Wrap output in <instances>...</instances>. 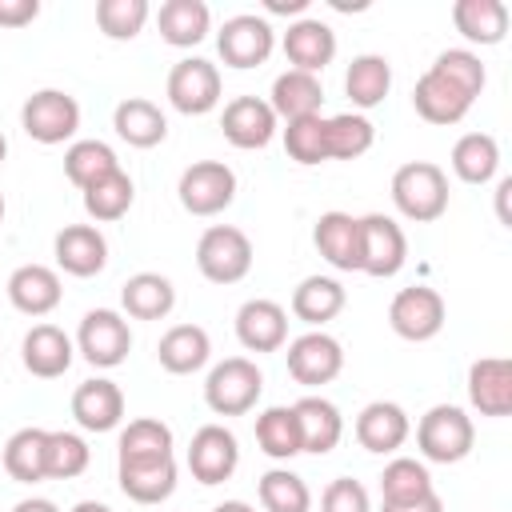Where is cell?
Here are the masks:
<instances>
[{"instance_id":"f5cc1de1","label":"cell","mask_w":512,"mask_h":512,"mask_svg":"<svg viewBox=\"0 0 512 512\" xmlns=\"http://www.w3.org/2000/svg\"><path fill=\"white\" fill-rule=\"evenodd\" d=\"M508 192H512V176H504L496 184V216H500V224H512V216H508Z\"/></svg>"},{"instance_id":"4dcf8cb0","label":"cell","mask_w":512,"mask_h":512,"mask_svg":"<svg viewBox=\"0 0 512 512\" xmlns=\"http://www.w3.org/2000/svg\"><path fill=\"white\" fill-rule=\"evenodd\" d=\"M156 28L164 36V44L172 48H192L208 36L212 28V12L204 0H164L156 12Z\"/></svg>"},{"instance_id":"6f0895ef","label":"cell","mask_w":512,"mask_h":512,"mask_svg":"<svg viewBox=\"0 0 512 512\" xmlns=\"http://www.w3.org/2000/svg\"><path fill=\"white\" fill-rule=\"evenodd\" d=\"M4 156H8V140H4V132H0V164H4Z\"/></svg>"},{"instance_id":"44dd1931","label":"cell","mask_w":512,"mask_h":512,"mask_svg":"<svg viewBox=\"0 0 512 512\" xmlns=\"http://www.w3.org/2000/svg\"><path fill=\"white\" fill-rule=\"evenodd\" d=\"M468 400L480 416H508L512 412V360L480 356L468 368Z\"/></svg>"},{"instance_id":"3957f363","label":"cell","mask_w":512,"mask_h":512,"mask_svg":"<svg viewBox=\"0 0 512 512\" xmlns=\"http://www.w3.org/2000/svg\"><path fill=\"white\" fill-rule=\"evenodd\" d=\"M260 392H264V372L248 356L220 360L208 372V380H204V404L216 416H244V412H252Z\"/></svg>"},{"instance_id":"e575fe53","label":"cell","mask_w":512,"mask_h":512,"mask_svg":"<svg viewBox=\"0 0 512 512\" xmlns=\"http://www.w3.org/2000/svg\"><path fill=\"white\" fill-rule=\"evenodd\" d=\"M500 168V144L488 132H464L452 144V172L464 184H488Z\"/></svg>"},{"instance_id":"bcb514c9","label":"cell","mask_w":512,"mask_h":512,"mask_svg":"<svg viewBox=\"0 0 512 512\" xmlns=\"http://www.w3.org/2000/svg\"><path fill=\"white\" fill-rule=\"evenodd\" d=\"M88 460H92V452H88L84 436L64 432V428L48 432V456H44V476L48 480H72L88 468Z\"/></svg>"},{"instance_id":"4316f807","label":"cell","mask_w":512,"mask_h":512,"mask_svg":"<svg viewBox=\"0 0 512 512\" xmlns=\"http://www.w3.org/2000/svg\"><path fill=\"white\" fill-rule=\"evenodd\" d=\"M320 104H324V84L320 76L312 72H280L272 80V96H268V108L276 112V120H300V116H320Z\"/></svg>"},{"instance_id":"680465c9","label":"cell","mask_w":512,"mask_h":512,"mask_svg":"<svg viewBox=\"0 0 512 512\" xmlns=\"http://www.w3.org/2000/svg\"><path fill=\"white\" fill-rule=\"evenodd\" d=\"M0 224H4V192H0Z\"/></svg>"},{"instance_id":"ee69618b","label":"cell","mask_w":512,"mask_h":512,"mask_svg":"<svg viewBox=\"0 0 512 512\" xmlns=\"http://www.w3.org/2000/svg\"><path fill=\"white\" fill-rule=\"evenodd\" d=\"M324 128H328V116H300V120H288V124H284V152H288V160H296V164H304V168L324 164V160H328Z\"/></svg>"},{"instance_id":"484cf974","label":"cell","mask_w":512,"mask_h":512,"mask_svg":"<svg viewBox=\"0 0 512 512\" xmlns=\"http://www.w3.org/2000/svg\"><path fill=\"white\" fill-rule=\"evenodd\" d=\"M208 356H212V340H208V332H204L200 324H172V328L160 336V344H156V360H160V368L172 372V376H192V372H200V368L208 364Z\"/></svg>"},{"instance_id":"ba28073f","label":"cell","mask_w":512,"mask_h":512,"mask_svg":"<svg viewBox=\"0 0 512 512\" xmlns=\"http://www.w3.org/2000/svg\"><path fill=\"white\" fill-rule=\"evenodd\" d=\"M444 296L428 284H412V288H400L388 304V324L400 340H412V344H424L432 340L440 328H444Z\"/></svg>"},{"instance_id":"5b68a950","label":"cell","mask_w":512,"mask_h":512,"mask_svg":"<svg viewBox=\"0 0 512 512\" xmlns=\"http://www.w3.org/2000/svg\"><path fill=\"white\" fill-rule=\"evenodd\" d=\"M20 128L36 144H64L80 132V104L60 88H40L20 108Z\"/></svg>"},{"instance_id":"74e56055","label":"cell","mask_w":512,"mask_h":512,"mask_svg":"<svg viewBox=\"0 0 512 512\" xmlns=\"http://www.w3.org/2000/svg\"><path fill=\"white\" fill-rule=\"evenodd\" d=\"M132 200H136V184H132V176H128L124 168H116V172H108L104 180H96V184L84 188V212H88L96 224L120 220V216L132 208Z\"/></svg>"},{"instance_id":"816d5d0a","label":"cell","mask_w":512,"mask_h":512,"mask_svg":"<svg viewBox=\"0 0 512 512\" xmlns=\"http://www.w3.org/2000/svg\"><path fill=\"white\" fill-rule=\"evenodd\" d=\"M264 8L272 16H300L308 8V0H264Z\"/></svg>"},{"instance_id":"f1b7e54d","label":"cell","mask_w":512,"mask_h":512,"mask_svg":"<svg viewBox=\"0 0 512 512\" xmlns=\"http://www.w3.org/2000/svg\"><path fill=\"white\" fill-rule=\"evenodd\" d=\"M112 128H116V136H120L124 144H132V148H156V144L168 136V120H164L160 104H152V100H144V96L120 100L116 112H112Z\"/></svg>"},{"instance_id":"7bdbcfd3","label":"cell","mask_w":512,"mask_h":512,"mask_svg":"<svg viewBox=\"0 0 512 512\" xmlns=\"http://www.w3.org/2000/svg\"><path fill=\"white\" fill-rule=\"evenodd\" d=\"M152 456H172V428L156 416L128 420L120 432V460H152Z\"/></svg>"},{"instance_id":"30bf717a","label":"cell","mask_w":512,"mask_h":512,"mask_svg":"<svg viewBox=\"0 0 512 512\" xmlns=\"http://www.w3.org/2000/svg\"><path fill=\"white\" fill-rule=\"evenodd\" d=\"M404 260H408L404 228L384 212L360 216V272H368L376 280H388L404 268Z\"/></svg>"},{"instance_id":"836d02e7","label":"cell","mask_w":512,"mask_h":512,"mask_svg":"<svg viewBox=\"0 0 512 512\" xmlns=\"http://www.w3.org/2000/svg\"><path fill=\"white\" fill-rule=\"evenodd\" d=\"M344 92H348V100L360 112L384 104V96L392 92V64H388V56H380V52L356 56L348 64V72H344Z\"/></svg>"},{"instance_id":"cb8c5ba5","label":"cell","mask_w":512,"mask_h":512,"mask_svg":"<svg viewBox=\"0 0 512 512\" xmlns=\"http://www.w3.org/2000/svg\"><path fill=\"white\" fill-rule=\"evenodd\" d=\"M8 300L24 316H48L64 300V288H60L56 268H48V264H20L8 276Z\"/></svg>"},{"instance_id":"681fc988","label":"cell","mask_w":512,"mask_h":512,"mask_svg":"<svg viewBox=\"0 0 512 512\" xmlns=\"http://www.w3.org/2000/svg\"><path fill=\"white\" fill-rule=\"evenodd\" d=\"M40 16V0H0V28H24Z\"/></svg>"},{"instance_id":"f546056e","label":"cell","mask_w":512,"mask_h":512,"mask_svg":"<svg viewBox=\"0 0 512 512\" xmlns=\"http://www.w3.org/2000/svg\"><path fill=\"white\" fill-rule=\"evenodd\" d=\"M120 304L132 320H164L176 308V288L160 272H136L120 288Z\"/></svg>"},{"instance_id":"6da1fadb","label":"cell","mask_w":512,"mask_h":512,"mask_svg":"<svg viewBox=\"0 0 512 512\" xmlns=\"http://www.w3.org/2000/svg\"><path fill=\"white\" fill-rule=\"evenodd\" d=\"M392 204L412 224H432L448 212V176L432 160H408L392 172Z\"/></svg>"},{"instance_id":"f6af8a7d","label":"cell","mask_w":512,"mask_h":512,"mask_svg":"<svg viewBox=\"0 0 512 512\" xmlns=\"http://www.w3.org/2000/svg\"><path fill=\"white\" fill-rule=\"evenodd\" d=\"M148 16H152L148 0H100L96 4V24L108 40H136Z\"/></svg>"},{"instance_id":"8fae6325","label":"cell","mask_w":512,"mask_h":512,"mask_svg":"<svg viewBox=\"0 0 512 512\" xmlns=\"http://www.w3.org/2000/svg\"><path fill=\"white\" fill-rule=\"evenodd\" d=\"M276 48V32L264 16H252V12H240V16H228L224 28L216 32V52L228 68H260Z\"/></svg>"},{"instance_id":"b9f144b4","label":"cell","mask_w":512,"mask_h":512,"mask_svg":"<svg viewBox=\"0 0 512 512\" xmlns=\"http://www.w3.org/2000/svg\"><path fill=\"white\" fill-rule=\"evenodd\" d=\"M256 492H260L264 512H308L312 508V492H308L304 476H296L288 468H268L260 476Z\"/></svg>"},{"instance_id":"d4e9b609","label":"cell","mask_w":512,"mask_h":512,"mask_svg":"<svg viewBox=\"0 0 512 512\" xmlns=\"http://www.w3.org/2000/svg\"><path fill=\"white\" fill-rule=\"evenodd\" d=\"M412 108L428 120V124H460L472 108V96L464 88H456L452 80H444L440 72H424L412 88Z\"/></svg>"},{"instance_id":"8d00e7d4","label":"cell","mask_w":512,"mask_h":512,"mask_svg":"<svg viewBox=\"0 0 512 512\" xmlns=\"http://www.w3.org/2000/svg\"><path fill=\"white\" fill-rule=\"evenodd\" d=\"M44 456H48V428H20L4 444V472L20 484L48 480L44 476Z\"/></svg>"},{"instance_id":"d590c367","label":"cell","mask_w":512,"mask_h":512,"mask_svg":"<svg viewBox=\"0 0 512 512\" xmlns=\"http://www.w3.org/2000/svg\"><path fill=\"white\" fill-rule=\"evenodd\" d=\"M256 444L264 456L272 460H292L304 452L300 444V424H296V412L292 404H272L256 416Z\"/></svg>"},{"instance_id":"277c9868","label":"cell","mask_w":512,"mask_h":512,"mask_svg":"<svg viewBox=\"0 0 512 512\" xmlns=\"http://www.w3.org/2000/svg\"><path fill=\"white\" fill-rule=\"evenodd\" d=\"M196 268L212 284H236L252 272V240L232 224H212L196 244Z\"/></svg>"},{"instance_id":"ffe728a7","label":"cell","mask_w":512,"mask_h":512,"mask_svg":"<svg viewBox=\"0 0 512 512\" xmlns=\"http://www.w3.org/2000/svg\"><path fill=\"white\" fill-rule=\"evenodd\" d=\"M72 356H76V344H72V336H68L64 328H56V324H32L28 336H24V344H20L24 368H28L32 376H40V380L64 376V372L72 368Z\"/></svg>"},{"instance_id":"9f6ffc18","label":"cell","mask_w":512,"mask_h":512,"mask_svg":"<svg viewBox=\"0 0 512 512\" xmlns=\"http://www.w3.org/2000/svg\"><path fill=\"white\" fill-rule=\"evenodd\" d=\"M72 512H112V508L100 500H80V504H72Z\"/></svg>"},{"instance_id":"f907efd6","label":"cell","mask_w":512,"mask_h":512,"mask_svg":"<svg viewBox=\"0 0 512 512\" xmlns=\"http://www.w3.org/2000/svg\"><path fill=\"white\" fill-rule=\"evenodd\" d=\"M380 512H444V500L436 492H428V496L408 500V504H380Z\"/></svg>"},{"instance_id":"60d3db41","label":"cell","mask_w":512,"mask_h":512,"mask_svg":"<svg viewBox=\"0 0 512 512\" xmlns=\"http://www.w3.org/2000/svg\"><path fill=\"white\" fill-rule=\"evenodd\" d=\"M120 168V160H116V152L104 144V140H76V144H68V152H64V176L84 192L88 184H96V180H104L108 172H116Z\"/></svg>"},{"instance_id":"83f0119b","label":"cell","mask_w":512,"mask_h":512,"mask_svg":"<svg viewBox=\"0 0 512 512\" xmlns=\"http://www.w3.org/2000/svg\"><path fill=\"white\" fill-rule=\"evenodd\" d=\"M292 412H296V424H300V444H304V452L324 456V452H332V448L340 444V436H344V416H340V408H336L332 400H324V396H304V400L292 404Z\"/></svg>"},{"instance_id":"7dc6e473","label":"cell","mask_w":512,"mask_h":512,"mask_svg":"<svg viewBox=\"0 0 512 512\" xmlns=\"http://www.w3.org/2000/svg\"><path fill=\"white\" fill-rule=\"evenodd\" d=\"M432 72H440L444 80H452L456 88H464L472 100L484 92V80H488L480 56L468 52V48H448V52H440V56L432 60Z\"/></svg>"},{"instance_id":"11a10c76","label":"cell","mask_w":512,"mask_h":512,"mask_svg":"<svg viewBox=\"0 0 512 512\" xmlns=\"http://www.w3.org/2000/svg\"><path fill=\"white\" fill-rule=\"evenodd\" d=\"M212 512H256L252 504H244V500H224V504H216Z\"/></svg>"},{"instance_id":"2e32d148","label":"cell","mask_w":512,"mask_h":512,"mask_svg":"<svg viewBox=\"0 0 512 512\" xmlns=\"http://www.w3.org/2000/svg\"><path fill=\"white\" fill-rule=\"evenodd\" d=\"M236 340L248 352H280L288 344V312L276 300H244L236 312Z\"/></svg>"},{"instance_id":"9c48e42d","label":"cell","mask_w":512,"mask_h":512,"mask_svg":"<svg viewBox=\"0 0 512 512\" xmlns=\"http://www.w3.org/2000/svg\"><path fill=\"white\" fill-rule=\"evenodd\" d=\"M76 352L92 368H116V364H124L128 352H132V328H128V320L120 312H112V308H92L80 320Z\"/></svg>"},{"instance_id":"9a60e30c","label":"cell","mask_w":512,"mask_h":512,"mask_svg":"<svg viewBox=\"0 0 512 512\" xmlns=\"http://www.w3.org/2000/svg\"><path fill=\"white\" fill-rule=\"evenodd\" d=\"M52 252H56V264L80 280L104 272L108 264V240L96 224H64L52 240Z\"/></svg>"},{"instance_id":"1f68e13d","label":"cell","mask_w":512,"mask_h":512,"mask_svg":"<svg viewBox=\"0 0 512 512\" xmlns=\"http://www.w3.org/2000/svg\"><path fill=\"white\" fill-rule=\"evenodd\" d=\"M452 24L468 44H500L508 36V4L504 0H456Z\"/></svg>"},{"instance_id":"e0dca14e","label":"cell","mask_w":512,"mask_h":512,"mask_svg":"<svg viewBox=\"0 0 512 512\" xmlns=\"http://www.w3.org/2000/svg\"><path fill=\"white\" fill-rule=\"evenodd\" d=\"M284 56H288V64L296 72L320 76L332 64V56H336V32L324 20H316V16H300L284 32Z\"/></svg>"},{"instance_id":"d6a6232c","label":"cell","mask_w":512,"mask_h":512,"mask_svg":"<svg viewBox=\"0 0 512 512\" xmlns=\"http://www.w3.org/2000/svg\"><path fill=\"white\" fill-rule=\"evenodd\" d=\"M344 312V284L332 280V276H304L292 292V316L312 324V328H324L328 320H336Z\"/></svg>"},{"instance_id":"7c38bea8","label":"cell","mask_w":512,"mask_h":512,"mask_svg":"<svg viewBox=\"0 0 512 512\" xmlns=\"http://www.w3.org/2000/svg\"><path fill=\"white\" fill-rule=\"evenodd\" d=\"M284 356H288V376H292L296 384H304V388L332 384V380L340 376V368H344V348H340V340L328 336V332H320V328L296 336Z\"/></svg>"},{"instance_id":"ab89813d","label":"cell","mask_w":512,"mask_h":512,"mask_svg":"<svg viewBox=\"0 0 512 512\" xmlns=\"http://www.w3.org/2000/svg\"><path fill=\"white\" fill-rule=\"evenodd\" d=\"M324 140H328V160H356L372 148L376 128L364 112H340V116H328Z\"/></svg>"},{"instance_id":"8992f818","label":"cell","mask_w":512,"mask_h":512,"mask_svg":"<svg viewBox=\"0 0 512 512\" xmlns=\"http://www.w3.org/2000/svg\"><path fill=\"white\" fill-rule=\"evenodd\" d=\"M168 104L184 116H204L220 104V92H224V80H220V68L204 56H188V60H176L172 72H168Z\"/></svg>"},{"instance_id":"7402d4cb","label":"cell","mask_w":512,"mask_h":512,"mask_svg":"<svg viewBox=\"0 0 512 512\" xmlns=\"http://www.w3.org/2000/svg\"><path fill=\"white\" fill-rule=\"evenodd\" d=\"M72 416L84 432H112L124 420V392L108 376H92L72 392Z\"/></svg>"},{"instance_id":"d6986e66","label":"cell","mask_w":512,"mask_h":512,"mask_svg":"<svg viewBox=\"0 0 512 512\" xmlns=\"http://www.w3.org/2000/svg\"><path fill=\"white\" fill-rule=\"evenodd\" d=\"M408 432H412V420L392 400H372L356 416V440H360L364 452H376V456H388V452L404 448Z\"/></svg>"},{"instance_id":"ac0fdd59","label":"cell","mask_w":512,"mask_h":512,"mask_svg":"<svg viewBox=\"0 0 512 512\" xmlns=\"http://www.w3.org/2000/svg\"><path fill=\"white\" fill-rule=\"evenodd\" d=\"M312 244L336 272H360V216L336 208L320 212L312 228Z\"/></svg>"},{"instance_id":"52a82bcc","label":"cell","mask_w":512,"mask_h":512,"mask_svg":"<svg viewBox=\"0 0 512 512\" xmlns=\"http://www.w3.org/2000/svg\"><path fill=\"white\" fill-rule=\"evenodd\" d=\"M180 204L192 216H216L236 200V172L224 160H196L180 172Z\"/></svg>"},{"instance_id":"f35d334b","label":"cell","mask_w":512,"mask_h":512,"mask_svg":"<svg viewBox=\"0 0 512 512\" xmlns=\"http://www.w3.org/2000/svg\"><path fill=\"white\" fill-rule=\"evenodd\" d=\"M428 492H436V488H432V476H428L424 460L396 456V460L384 464V472H380V504H408V500H420Z\"/></svg>"},{"instance_id":"5bb4252c","label":"cell","mask_w":512,"mask_h":512,"mask_svg":"<svg viewBox=\"0 0 512 512\" xmlns=\"http://www.w3.org/2000/svg\"><path fill=\"white\" fill-rule=\"evenodd\" d=\"M276 112L268 108V100L260 96H236L224 104V116H220V128H224V140L232 148H268L272 136H276Z\"/></svg>"},{"instance_id":"c3c4849f","label":"cell","mask_w":512,"mask_h":512,"mask_svg":"<svg viewBox=\"0 0 512 512\" xmlns=\"http://www.w3.org/2000/svg\"><path fill=\"white\" fill-rule=\"evenodd\" d=\"M320 512H372L368 488L352 476H336L324 492H320Z\"/></svg>"},{"instance_id":"603a6c76","label":"cell","mask_w":512,"mask_h":512,"mask_svg":"<svg viewBox=\"0 0 512 512\" xmlns=\"http://www.w3.org/2000/svg\"><path fill=\"white\" fill-rule=\"evenodd\" d=\"M120 492L136 504H160L176 492V460L172 456H152V460H120L116 464Z\"/></svg>"},{"instance_id":"4fadbf2b","label":"cell","mask_w":512,"mask_h":512,"mask_svg":"<svg viewBox=\"0 0 512 512\" xmlns=\"http://www.w3.org/2000/svg\"><path fill=\"white\" fill-rule=\"evenodd\" d=\"M240 464V444L224 424H204L196 428L188 444V472L200 484H224Z\"/></svg>"},{"instance_id":"db71d44e","label":"cell","mask_w":512,"mask_h":512,"mask_svg":"<svg viewBox=\"0 0 512 512\" xmlns=\"http://www.w3.org/2000/svg\"><path fill=\"white\" fill-rule=\"evenodd\" d=\"M12 512H60L52 500H44V496H28V500H20Z\"/></svg>"},{"instance_id":"7a4b0ae2","label":"cell","mask_w":512,"mask_h":512,"mask_svg":"<svg viewBox=\"0 0 512 512\" xmlns=\"http://www.w3.org/2000/svg\"><path fill=\"white\" fill-rule=\"evenodd\" d=\"M476 444V424L456 404H432L416 424V448L432 464H460Z\"/></svg>"}]
</instances>
